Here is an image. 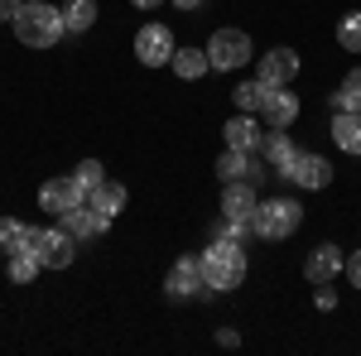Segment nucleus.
I'll list each match as a JSON object with an SVG mask.
<instances>
[{"instance_id": "obj_1", "label": "nucleus", "mask_w": 361, "mask_h": 356, "mask_svg": "<svg viewBox=\"0 0 361 356\" xmlns=\"http://www.w3.org/2000/svg\"><path fill=\"white\" fill-rule=\"evenodd\" d=\"M15 39L20 44H29V49H54L58 39L68 34V25H63V10H54V5H44V0H25L20 10H15Z\"/></svg>"}, {"instance_id": "obj_2", "label": "nucleus", "mask_w": 361, "mask_h": 356, "mask_svg": "<svg viewBox=\"0 0 361 356\" xmlns=\"http://www.w3.org/2000/svg\"><path fill=\"white\" fill-rule=\"evenodd\" d=\"M197 260H202V279H207V289H212V294H226V289L246 284V250H241V241L217 236V241L202 250Z\"/></svg>"}, {"instance_id": "obj_3", "label": "nucleus", "mask_w": 361, "mask_h": 356, "mask_svg": "<svg viewBox=\"0 0 361 356\" xmlns=\"http://www.w3.org/2000/svg\"><path fill=\"white\" fill-rule=\"evenodd\" d=\"M299 226H304V202H294V197H265L255 207V236H265V241H284Z\"/></svg>"}, {"instance_id": "obj_4", "label": "nucleus", "mask_w": 361, "mask_h": 356, "mask_svg": "<svg viewBox=\"0 0 361 356\" xmlns=\"http://www.w3.org/2000/svg\"><path fill=\"white\" fill-rule=\"evenodd\" d=\"M255 54L250 49V34L236 25H222L212 39H207V63L217 68V73H236V68H246V58Z\"/></svg>"}, {"instance_id": "obj_5", "label": "nucleus", "mask_w": 361, "mask_h": 356, "mask_svg": "<svg viewBox=\"0 0 361 356\" xmlns=\"http://www.w3.org/2000/svg\"><path fill=\"white\" fill-rule=\"evenodd\" d=\"M39 260H44V270H68L73 265V255H78V236L58 221V226H49V231H39Z\"/></svg>"}, {"instance_id": "obj_6", "label": "nucleus", "mask_w": 361, "mask_h": 356, "mask_svg": "<svg viewBox=\"0 0 361 356\" xmlns=\"http://www.w3.org/2000/svg\"><path fill=\"white\" fill-rule=\"evenodd\" d=\"M173 34H169V25H140L135 34V58L145 63V68H164V63H173Z\"/></svg>"}, {"instance_id": "obj_7", "label": "nucleus", "mask_w": 361, "mask_h": 356, "mask_svg": "<svg viewBox=\"0 0 361 356\" xmlns=\"http://www.w3.org/2000/svg\"><path fill=\"white\" fill-rule=\"evenodd\" d=\"M164 289L173 299H197V294H207V279H202V260L197 255H183V260H173V270H169Z\"/></svg>"}, {"instance_id": "obj_8", "label": "nucleus", "mask_w": 361, "mask_h": 356, "mask_svg": "<svg viewBox=\"0 0 361 356\" xmlns=\"http://www.w3.org/2000/svg\"><path fill=\"white\" fill-rule=\"evenodd\" d=\"M255 207H260L255 183H226L222 188V217L226 221H246L250 231H255Z\"/></svg>"}, {"instance_id": "obj_9", "label": "nucleus", "mask_w": 361, "mask_h": 356, "mask_svg": "<svg viewBox=\"0 0 361 356\" xmlns=\"http://www.w3.org/2000/svg\"><path fill=\"white\" fill-rule=\"evenodd\" d=\"M260 116H265V130H289V125L299 121V97H294L289 87H270Z\"/></svg>"}, {"instance_id": "obj_10", "label": "nucleus", "mask_w": 361, "mask_h": 356, "mask_svg": "<svg viewBox=\"0 0 361 356\" xmlns=\"http://www.w3.org/2000/svg\"><path fill=\"white\" fill-rule=\"evenodd\" d=\"M82 197L87 192L78 188V178H49V183L39 188V207H44L49 217H63V212H73Z\"/></svg>"}, {"instance_id": "obj_11", "label": "nucleus", "mask_w": 361, "mask_h": 356, "mask_svg": "<svg viewBox=\"0 0 361 356\" xmlns=\"http://www.w3.org/2000/svg\"><path fill=\"white\" fill-rule=\"evenodd\" d=\"M222 135H226V149H246V154H255V149L265 145V125H260L250 111H236V116L222 125Z\"/></svg>"}, {"instance_id": "obj_12", "label": "nucleus", "mask_w": 361, "mask_h": 356, "mask_svg": "<svg viewBox=\"0 0 361 356\" xmlns=\"http://www.w3.org/2000/svg\"><path fill=\"white\" fill-rule=\"evenodd\" d=\"M299 68H304V63H299L294 49H270V54H260V73H255V78L270 82V87H289L299 78Z\"/></svg>"}, {"instance_id": "obj_13", "label": "nucleus", "mask_w": 361, "mask_h": 356, "mask_svg": "<svg viewBox=\"0 0 361 356\" xmlns=\"http://www.w3.org/2000/svg\"><path fill=\"white\" fill-rule=\"evenodd\" d=\"M289 183H299L304 192H318L333 183V164L323 159V154H304L299 149V159H294V168H289Z\"/></svg>"}, {"instance_id": "obj_14", "label": "nucleus", "mask_w": 361, "mask_h": 356, "mask_svg": "<svg viewBox=\"0 0 361 356\" xmlns=\"http://www.w3.org/2000/svg\"><path fill=\"white\" fill-rule=\"evenodd\" d=\"M347 270V260H342V250L337 246H313L308 250V260H304V274H308V284H328V279H337V274Z\"/></svg>"}, {"instance_id": "obj_15", "label": "nucleus", "mask_w": 361, "mask_h": 356, "mask_svg": "<svg viewBox=\"0 0 361 356\" xmlns=\"http://www.w3.org/2000/svg\"><path fill=\"white\" fill-rule=\"evenodd\" d=\"M63 226H68V231H73V236H78V241H92V236H102V231H106V226H111V217H102V212H97V207H92V202H78V207H73V212H63Z\"/></svg>"}, {"instance_id": "obj_16", "label": "nucleus", "mask_w": 361, "mask_h": 356, "mask_svg": "<svg viewBox=\"0 0 361 356\" xmlns=\"http://www.w3.org/2000/svg\"><path fill=\"white\" fill-rule=\"evenodd\" d=\"M217 173H222V183H260L265 168L255 164V154H246V149H226L217 159Z\"/></svg>"}, {"instance_id": "obj_17", "label": "nucleus", "mask_w": 361, "mask_h": 356, "mask_svg": "<svg viewBox=\"0 0 361 356\" xmlns=\"http://www.w3.org/2000/svg\"><path fill=\"white\" fill-rule=\"evenodd\" d=\"M260 149H265V164L289 178V168H294V159H299V145L289 140V130H265V145H260Z\"/></svg>"}, {"instance_id": "obj_18", "label": "nucleus", "mask_w": 361, "mask_h": 356, "mask_svg": "<svg viewBox=\"0 0 361 356\" xmlns=\"http://www.w3.org/2000/svg\"><path fill=\"white\" fill-rule=\"evenodd\" d=\"M39 246V226L29 221H15V217H0V250L15 255V250H34Z\"/></svg>"}, {"instance_id": "obj_19", "label": "nucleus", "mask_w": 361, "mask_h": 356, "mask_svg": "<svg viewBox=\"0 0 361 356\" xmlns=\"http://www.w3.org/2000/svg\"><path fill=\"white\" fill-rule=\"evenodd\" d=\"M333 140L342 154H357L361 159V116L357 111H337L333 116Z\"/></svg>"}, {"instance_id": "obj_20", "label": "nucleus", "mask_w": 361, "mask_h": 356, "mask_svg": "<svg viewBox=\"0 0 361 356\" xmlns=\"http://www.w3.org/2000/svg\"><path fill=\"white\" fill-rule=\"evenodd\" d=\"M207 68H212V63H207V49H173V73H178L183 82H197Z\"/></svg>"}, {"instance_id": "obj_21", "label": "nucleus", "mask_w": 361, "mask_h": 356, "mask_svg": "<svg viewBox=\"0 0 361 356\" xmlns=\"http://www.w3.org/2000/svg\"><path fill=\"white\" fill-rule=\"evenodd\" d=\"M63 25H68V34H87L97 25V0H68L63 5Z\"/></svg>"}, {"instance_id": "obj_22", "label": "nucleus", "mask_w": 361, "mask_h": 356, "mask_svg": "<svg viewBox=\"0 0 361 356\" xmlns=\"http://www.w3.org/2000/svg\"><path fill=\"white\" fill-rule=\"evenodd\" d=\"M87 202H92L102 217H111V221H116V212L126 207V188H121V183H102V188L87 192Z\"/></svg>"}, {"instance_id": "obj_23", "label": "nucleus", "mask_w": 361, "mask_h": 356, "mask_svg": "<svg viewBox=\"0 0 361 356\" xmlns=\"http://www.w3.org/2000/svg\"><path fill=\"white\" fill-rule=\"evenodd\" d=\"M39 270H44L39 250H15V255H10V284H34Z\"/></svg>"}, {"instance_id": "obj_24", "label": "nucleus", "mask_w": 361, "mask_h": 356, "mask_svg": "<svg viewBox=\"0 0 361 356\" xmlns=\"http://www.w3.org/2000/svg\"><path fill=\"white\" fill-rule=\"evenodd\" d=\"M265 92H270V82H260V78H250V82H241V87H231V102H236V111H255L265 106Z\"/></svg>"}, {"instance_id": "obj_25", "label": "nucleus", "mask_w": 361, "mask_h": 356, "mask_svg": "<svg viewBox=\"0 0 361 356\" xmlns=\"http://www.w3.org/2000/svg\"><path fill=\"white\" fill-rule=\"evenodd\" d=\"M333 111H357V116H361V68H357V73H347V82L333 92Z\"/></svg>"}, {"instance_id": "obj_26", "label": "nucleus", "mask_w": 361, "mask_h": 356, "mask_svg": "<svg viewBox=\"0 0 361 356\" xmlns=\"http://www.w3.org/2000/svg\"><path fill=\"white\" fill-rule=\"evenodd\" d=\"M337 44H342L347 54H361V10H352V15L337 20Z\"/></svg>"}, {"instance_id": "obj_27", "label": "nucleus", "mask_w": 361, "mask_h": 356, "mask_svg": "<svg viewBox=\"0 0 361 356\" xmlns=\"http://www.w3.org/2000/svg\"><path fill=\"white\" fill-rule=\"evenodd\" d=\"M73 178H78V188H82V192H92V188L106 183V168H102V159H82V164L73 168Z\"/></svg>"}, {"instance_id": "obj_28", "label": "nucleus", "mask_w": 361, "mask_h": 356, "mask_svg": "<svg viewBox=\"0 0 361 356\" xmlns=\"http://www.w3.org/2000/svg\"><path fill=\"white\" fill-rule=\"evenodd\" d=\"M313 308H323V313H328V308H337V294H333V279H328V284H313Z\"/></svg>"}, {"instance_id": "obj_29", "label": "nucleus", "mask_w": 361, "mask_h": 356, "mask_svg": "<svg viewBox=\"0 0 361 356\" xmlns=\"http://www.w3.org/2000/svg\"><path fill=\"white\" fill-rule=\"evenodd\" d=\"M347 279H352V284H357V289H361V250H357V255H352V260H347Z\"/></svg>"}, {"instance_id": "obj_30", "label": "nucleus", "mask_w": 361, "mask_h": 356, "mask_svg": "<svg viewBox=\"0 0 361 356\" xmlns=\"http://www.w3.org/2000/svg\"><path fill=\"white\" fill-rule=\"evenodd\" d=\"M25 0H0V20H15V10H20Z\"/></svg>"}, {"instance_id": "obj_31", "label": "nucleus", "mask_w": 361, "mask_h": 356, "mask_svg": "<svg viewBox=\"0 0 361 356\" xmlns=\"http://www.w3.org/2000/svg\"><path fill=\"white\" fill-rule=\"evenodd\" d=\"M217 342H222V347H236L241 337H236V328H222V332H217Z\"/></svg>"}, {"instance_id": "obj_32", "label": "nucleus", "mask_w": 361, "mask_h": 356, "mask_svg": "<svg viewBox=\"0 0 361 356\" xmlns=\"http://www.w3.org/2000/svg\"><path fill=\"white\" fill-rule=\"evenodd\" d=\"M130 5H135V10H159L164 0H130Z\"/></svg>"}, {"instance_id": "obj_33", "label": "nucleus", "mask_w": 361, "mask_h": 356, "mask_svg": "<svg viewBox=\"0 0 361 356\" xmlns=\"http://www.w3.org/2000/svg\"><path fill=\"white\" fill-rule=\"evenodd\" d=\"M173 5H178V10H188V15H193L197 5H202V0H173Z\"/></svg>"}]
</instances>
